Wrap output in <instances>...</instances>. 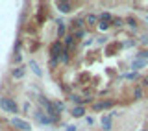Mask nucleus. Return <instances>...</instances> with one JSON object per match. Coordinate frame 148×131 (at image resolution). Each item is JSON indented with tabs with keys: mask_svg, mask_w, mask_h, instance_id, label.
<instances>
[{
	"mask_svg": "<svg viewBox=\"0 0 148 131\" xmlns=\"http://www.w3.org/2000/svg\"><path fill=\"white\" fill-rule=\"evenodd\" d=\"M24 74H26V70H24V68H15V70H13V78H15V79L24 78Z\"/></svg>",
	"mask_w": 148,
	"mask_h": 131,
	"instance_id": "0eeeda50",
	"label": "nucleus"
},
{
	"mask_svg": "<svg viewBox=\"0 0 148 131\" xmlns=\"http://www.w3.org/2000/svg\"><path fill=\"white\" fill-rule=\"evenodd\" d=\"M58 8H59V11H61V13H69L72 9V6L69 2H58Z\"/></svg>",
	"mask_w": 148,
	"mask_h": 131,
	"instance_id": "20e7f679",
	"label": "nucleus"
},
{
	"mask_svg": "<svg viewBox=\"0 0 148 131\" xmlns=\"http://www.w3.org/2000/svg\"><path fill=\"white\" fill-rule=\"evenodd\" d=\"M67 131H76V128H72V126H69V129Z\"/></svg>",
	"mask_w": 148,
	"mask_h": 131,
	"instance_id": "dca6fc26",
	"label": "nucleus"
},
{
	"mask_svg": "<svg viewBox=\"0 0 148 131\" xmlns=\"http://www.w3.org/2000/svg\"><path fill=\"white\" fill-rule=\"evenodd\" d=\"M0 107H2V109H6L8 113H17V105H15V102L9 100V98H2V100H0Z\"/></svg>",
	"mask_w": 148,
	"mask_h": 131,
	"instance_id": "f257e3e1",
	"label": "nucleus"
},
{
	"mask_svg": "<svg viewBox=\"0 0 148 131\" xmlns=\"http://www.w3.org/2000/svg\"><path fill=\"white\" fill-rule=\"evenodd\" d=\"M11 124L15 126V128L22 129V131H30V129H32V126L28 124L26 120H21V118H11Z\"/></svg>",
	"mask_w": 148,
	"mask_h": 131,
	"instance_id": "f03ea898",
	"label": "nucleus"
},
{
	"mask_svg": "<svg viewBox=\"0 0 148 131\" xmlns=\"http://www.w3.org/2000/svg\"><path fill=\"white\" fill-rule=\"evenodd\" d=\"M37 120L43 122V124H52L54 122V118H48V116H43V115H37Z\"/></svg>",
	"mask_w": 148,
	"mask_h": 131,
	"instance_id": "6e6552de",
	"label": "nucleus"
},
{
	"mask_svg": "<svg viewBox=\"0 0 148 131\" xmlns=\"http://www.w3.org/2000/svg\"><path fill=\"white\" fill-rule=\"evenodd\" d=\"M83 113H85V109H83V107H74V109H72V116H74V118H80V116H83Z\"/></svg>",
	"mask_w": 148,
	"mask_h": 131,
	"instance_id": "423d86ee",
	"label": "nucleus"
},
{
	"mask_svg": "<svg viewBox=\"0 0 148 131\" xmlns=\"http://www.w3.org/2000/svg\"><path fill=\"white\" fill-rule=\"evenodd\" d=\"M143 96V91H141V89H137V91H135V98H141Z\"/></svg>",
	"mask_w": 148,
	"mask_h": 131,
	"instance_id": "2eb2a0df",
	"label": "nucleus"
},
{
	"mask_svg": "<svg viewBox=\"0 0 148 131\" xmlns=\"http://www.w3.org/2000/svg\"><path fill=\"white\" fill-rule=\"evenodd\" d=\"M143 65H145V61H133L132 67H133V68H139V67H143Z\"/></svg>",
	"mask_w": 148,
	"mask_h": 131,
	"instance_id": "ddd939ff",
	"label": "nucleus"
},
{
	"mask_svg": "<svg viewBox=\"0 0 148 131\" xmlns=\"http://www.w3.org/2000/svg\"><path fill=\"white\" fill-rule=\"evenodd\" d=\"M100 18H102V22H109L111 20V15H109V13H102Z\"/></svg>",
	"mask_w": 148,
	"mask_h": 131,
	"instance_id": "1a4fd4ad",
	"label": "nucleus"
},
{
	"mask_svg": "<svg viewBox=\"0 0 148 131\" xmlns=\"http://www.w3.org/2000/svg\"><path fill=\"white\" fill-rule=\"evenodd\" d=\"M58 33H59V35H63V33H65V26H63V22H59V28H58Z\"/></svg>",
	"mask_w": 148,
	"mask_h": 131,
	"instance_id": "f8f14e48",
	"label": "nucleus"
},
{
	"mask_svg": "<svg viewBox=\"0 0 148 131\" xmlns=\"http://www.w3.org/2000/svg\"><path fill=\"white\" fill-rule=\"evenodd\" d=\"M30 68H32V72H34L35 76H41V74H43V72H41V68H39V65H37L35 61H30Z\"/></svg>",
	"mask_w": 148,
	"mask_h": 131,
	"instance_id": "39448f33",
	"label": "nucleus"
},
{
	"mask_svg": "<svg viewBox=\"0 0 148 131\" xmlns=\"http://www.w3.org/2000/svg\"><path fill=\"white\" fill-rule=\"evenodd\" d=\"M96 20H98L96 15H89V17H87V22H89V24H96Z\"/></svg>",
	"mask_w": 148,
	"mask_h": 131,
	"instance_id": "9d476101",
	"label": "nucleus"
},
{
	"mask_svg": "<svg viewBox=\"0 0 148 131\" xmlns=\"http://www.w3.org/2000/svg\"><path fill=\"white\" fill-rule=\"evenodd\" d=\"M145 85H148V76H146V78H145Z\"/></svg>",
	"mask_w": 148,
	"mask_h": 131,
	"instance_id": "f3484780",
	"label": "nucleus"
},
{
	"mask_svg": "<svg viewBox=\"0 0 148 131\" xmlns=\"http://www.w3.org/2000/svg\"><path fill=\"white\" fill-rule=\"evenodd\" d=\"M58 50H59V44L56 43V44L52 46V55H58Z\"/></svg>",
	"mask_w": 148,
	"mask_h": 131,
	"instance_id": "4468645a",
	"label": "nucleus"
},
{
	"mask_svg": "<svg viewBox=\"0 0 148 131\" xmlns=\"http://www.w3.org/2000/svg\"><path fill=\"white\" fill-rule=\"evenodd\" d=\"M102 128H104L106 131H109V129H111V116H109V115L102 116Z\"/></svg>",
	"mask_w": 148,
	"mask_h": 131,
	"instance_id": "7ed1b4c3",
	"label": "nucleus"
},
{
	"mask_svg": "<svg viewBox=\"0 0 148 131\" xmlns=\"http://www.w3.org/2000/svg\"><path fill=\"white\" fill-rule=\"evenodd\" d=\"M98 28H100L102 31H104V30H108V28H109V24H108V22H100V24H98Z\"/></svg>",
	"mask_w": 148,
	"mask_h": 131,
	"instance_id": "9b49d317",
	"label": "nucleus"
},
{
	"mask_svg": "<svg viewBox=\"0 0 148 131\" xmlns=\"http://www.w3.org/2000/svg\"><path fill=\"white\" fill-rule=\"evenodd\" d=\"M143 131H145V129H143Z\"/></svg>",
	"mask_w": 148,
	"mask_h": 131,
	"instance_id": "a211bd4d",
	"label": "nucleus"
}]
</instances>
